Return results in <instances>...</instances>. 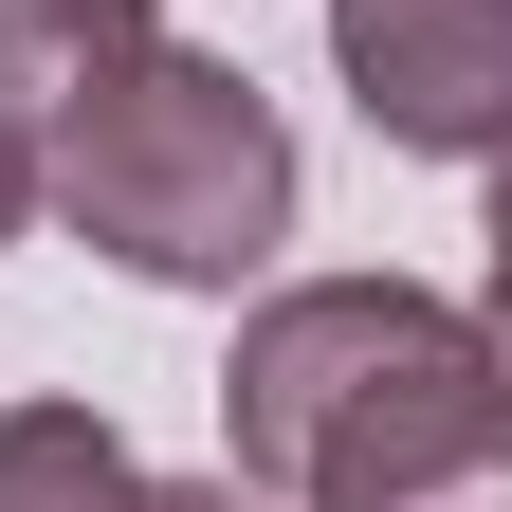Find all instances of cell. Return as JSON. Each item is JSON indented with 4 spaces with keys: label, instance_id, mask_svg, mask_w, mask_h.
Returning a JSON list of instances; mask_svg holds the SVG:
<instances>
[{
    "label": "cell",
    "instance_id": "1",
    "mask_svg": "<svg viewBox=\"0 0 512 512\" xmlns=\"http://www.w3.org/2000/svg\"><path fill=\"white\" fill-rule=\"evenodd\" d=\"M220 476L275 512H512V366L421 275H293L238 311Z\"/></svg>",
    "mask_w": 512,
    "mask_h": 512
},
{
    "label": "cell",
    "instance_id": "2",
    "mask_svg": "<svg viewBox=\"0 0 512 512\" xmlns=\"http://www.w3.org/2000/svg\"><path fill=\"white\" fill-rule=\"evenodd\" d=\"M37 202L74 220L110 275H147V293H238V275H275V238H293V128H275V92H256L238 55L147 37L128 74H92L55 110Z\"/></svg>",
    "mask_w": 512,
    "mask_h": 512
},
{
    "label": "cell",
    "instance_id": "3",
    "mask_svg": "<svg viewBox=\"0 0 512 512\" xmlns=\"http://www.w3.org/2000/svg\"><path fill=\"white\" fill-rule=\"evenodd\" d=\"M330 74L403 165L512 147V0H330Z\"/></svg>",
    "mask_w": 512,
    "mask_h": 512
},
{
    "label": "cell",
    "instance_id": "4",
    "mask_svg": "<svg viewBox=\"0 0 512 512\" xmlns=\"http://www.w3.org/2000/svg\"><path fill=\"white\" fill-rule=\"evenodd\" d=\"M165 37V0H0V110H74Z\"/></svg>",
    "mask_w": 512,
    "mask_h": 512
},
{
    "label": "cell",
    "instance_id": "5",
    "mask_svg": "<svg viewBox=\"0 0 512 512\" xmlns=\"http://www.w3.org/2000/svg\"><path fill=\"white\" fill-rule=\"evenodd\" d=\"M0 512H147V458L92 403H0Z\"/></svg>",
    "mask_w": 512,
    "mask_h": 512
},
{
    "label": "cell",
    "instance_id": "6",
    "mask_svg": "<svg viewBox=\"0 0 512 512\" xmlns=\"http://www.w3.org/2000/svg\"><path fill=\"white\" fill-rule=\"evenodd\" d=\"M494 256H476V330H494V366H512V147H494V220H476Z\"/></svg>",
    "mask_w": 512,
    "mask_h": 512
},
{
    "label": "cell",
    "instance_id": "7",
    "mask_svg": "<svg viewBox=\"0 0 512 512\" xmlns=\"http://www.w3.org/2000/svg\"><path fill=\"white\" fill-rule=\"evenodd\" d=\"M19 220H37V128L0 110V238H19Z\"/></svg>",
    "mask_w": 512,
    "mask_h": 512
}]
</instances>
